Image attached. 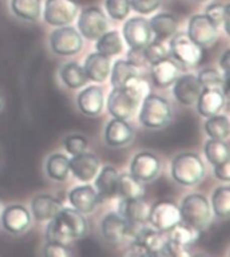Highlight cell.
<instances>
[{
  "label": "cell",
  "instance_id": "6da1fadb",
  "mask_svg": "<svg viewBox=\"0 0 230 257\" xmlns=\"http://www.w3.org/2000/svg\"><path fill=\"white\" fill-rule=\"evenodd\" d=\"M88 230V222L82 213L75 209H65L59 211L47 225L46 240L53 242L67 244L84 236Z\"/></svg>",
  "mask_w": 230,
  "mask_h": 257
},
{
  "label": "cell",
  "instance_id": "7a4b0ae2",
  "mask_svg": "<svg viewBox=\"0 0 230 257\" xmlns=\"http://www.w3.org/2000/svg\"><path fill=\"white\" fill-rule=\"evenodd\" d=\"M205 165L197 154L184 152L174 158L171 175L176 183L182 186H195L205 177Z\"/></svg>",
  "mask_w": 230,
  "mask_h": 257
},
{
  "label": "cell",
  "instance_id": "3957f363",
  "mask_svg": "<svg viewBox=\"0 0 230 257\" xmlns=\"http://www.w3.org/2000/svg\"><path fill=\"white\" fill-rule=\"evenodd\" d=\"M139 120L143 125L151 130H159L167 126L172 120L170 102L158 94H147L143 101Z\"/></svg>",
  "mask_w": 230,
  "mask_h": 257
},
{
  "label": "cell",
  "instance_id": "277c9868",
  "mask_svg": "<svg viewBox=\"0 0 230 257\" xmlns=\"http://www.w3.org/2000/svg\"><path fill=\"white\" fill-rule=\"evenodd\" d=\"M182 221L194 228L203 230L211 221V207L202 194H188L179 207Z\"/></svg>",
  "mask_w": 230,
  "mask_h": 257
},
{
  "label": "cell",
  "instance_id": "5b68a950",
  "mask_svg": "<svg viewBox=\"0 0 230 257\" xmlns=\"http://www.w3.org/2000/svg\"><path fill=\"white\" fill-rule=\"evenodd\" d=\"M170 41V55L179 68L193 69L203 59V47L198 46L186 34L172 35Z\"/></svg>",
  "mask_w": 230,
  "mask_h": 257
},
{
  "label": "cell",
  "instance_id": "8992f818",
  "mask_svg": "<svg viewBox=\"0 0 230 257\" xmlns=\"http://www.w3.org/2000/svg\"><path fill=\"white\" fill-rule=\"evenodd\" d=\"M80 11L75 0H46L43 9V18L47 25L62 27L70 25Z\"/></svg>",
  "mask_w": 230,
  "mask_h": 257
},
{
  "label": "cell",
  "instance_id": "52a82bcc",
  "mask_svg": "<svg viewBox=\"0 0 230 257\" xmlns=\"http://www.w3.org/2000/svg\"><path fill=\"white\" fill-rule=\"evenodd\" d=\"M50 46L51 50L57 55L70 57L80 53L84 46L82 35L71 26H62L53 31L50 37Z\"/></svg>",
  "mask_w": 230,
  "mask_h": 257
},
{
  "label": "cell",
  "instance_id": "ba28073f",
  "mask_svg": "<svg viewBox=\"0 0 230 257\" xmlns=\"http://www.w3.org/2000/svg\"><path fill=\"white\" fill-rule=\"evenodd\" d=\"M139 104L140 100L135 97L126 88H113L112 92L109 93L106 106L109 114L113 116V118L128 120L135 116Z\"/></svg>",
  "mask_w": 230,
  "mask_h": 257
},
{
  "label": "cell",
  "instance_id": "9c48e42d",
  "mask_svg": "<svg viewBox=\"0 0 230 257\" xmlns=\"http://www.w3.org/2000/svg\"><path fill=\"white\" fill-rule=\"evenodd\" d=\"M108 26V18L98 7H88L81 11L78 18V30L84 38L97 41L101 35L106 33Z\"/></svg>",
  "mask_w": 230,
  "mask_h": 257
},
{
  "label": "cell",
  "instance_id": "30bf717a",
  "mask_svg": "<svg viewBox=\"0 0 230 257\" xmlns=\"http://www.w3.org/2000/svg\"><path fill=\"white\" fill-rule=\"evenodd\" d=\"M148 221L155 229L167 233L182 221L179 207L171 201H159L150 209Z\"/></svg>",
  "mask_w": 230,
  "mask_h": 257
},
{
  "label": "cell",
  "instance_id": "8fae6325",
  "mask_svg": "<svg viewBox=\"0 0 230 257\" xmlns=\"http://www.w3.org/2000/svg\"><path fill=\"white\" fill-rule=\"evenodd\" d=\"M187 37L201 47L213 46L218 38V27L206 15H194L188 22Z\"/></svg>",
  "mask_w": 230,
  "mask_h": 257
},
{
  "label": "cell",
  "instance_id": "7c38bea8",
  "mask_svg": "<svg viewBox=\"0 0 230 257\" xmlns=\"http://www.w3.org/2000/svg\"><path fill=\"white\" fill-rule=\"evenodd\" d=\"M134 225L128 222L119 213H109L105 215L101 223L102 236L112 244H122L134 236Z\"/></svg>",
  "mask_w": 230,
  "mask_h": 257
},
{
  "label": "cell",
  "instance_id": "4fadbf2b",
  "mask_svg": "<svg viewBox=\"0 0 230 257\" xmlns=\"http://www.w3.org/2000/svg\"><path fill=\"white\" fill-rule=\"evenodd\" d=\"M123 37L131 49H143L152 39L150 23L142 17L131 18L130 21H127L126 25H124Z\"/></svg>",
  "mask_w": 230,
  "mask_h": 257
},
{
  "label": "cell",
  "instance_id": "5bb4252c",
  "mask_svg": "<svg viewBox=\"0 0 230 257\" xmlns=\"http://www.w3.org/2000/svg\"><path fill=\"white\" fill-rule=\"evenodd\" d=\"M162 165L159 158L152 152H139L131 162V175L140 182L154 181L160 173Z\"/></svg>",
  "mask_w": 230,
  "mask_h": 257
},
{
  "label": "cell",
  "instance_id": "9a60e30c",
  "mask_svg": "<svg viewBox=\"0 0 230 257\" xmlns=\"http://www.w3.org/2000/svg\"><path fill=\"white\" fill-rule=\"evenodd\" d=\"M31 223L30 211L22 205H10L2 211V225L11 234H21Z\"/></svg>",
  "mask_w": 230,
  "mask_h": 257
},
{
  "label": "cell",
  "instance_id": "2e32d148",
  "mask_svg": "<svg viewBox=\"0 0 230 257\" xmlns=\"http://www.w3.org/2000/svg\"><path fill=\"white\" fill-rule=\"evenodd\" d=\"M69 167H70V173L78 181L90 182L98 174L100 160L90 152L84 151L77 155H73V158L69 160Z\"/></svg>",
  "mask_w": 230,
  "mask_h": 257
},
{
  "label": "cell",
  "instance_id": "e0dca14e",
  "mask_svg": "<svg viewBox=\"0 0 230 257\" xmlns=\"http://www.w3.org/2000/svg\"><path fill=\"white\" fill-rule=\"evenodd\" d=\"M202 86L198 81L197 76L194 74H184L182 77H178L174 82V89L172 93L180 102L182 105L190 106L197 102L199 94H201Z\"/></svg>",
  "mask_w": 230,
  "mask_h": 257
},
{
  "label": "cell",
  "instance_id": "ac0fdd59",
  "mask_svg": "<svg viewBox=\"0 0 230 257\" xmlns=\"http://www.w3.org/2000/svg\"><path fill=\"white\" fill-rule=\"evenodd\" d=\"M226 93L219 88H202L197 100L198 113L203 117L218 114L225 106Z\"/></svg>",
  "mask_w": 230,
  "mask_h": 257
},
{
  "label": "cell",
  "instance_id": "d6986e66",
  "mask_svg": "<svg viewBox=\"0 0 230 257\" xmlns=\"http://www.w3.org/2000/svg\"><path fill=\"white\" fill-rule=\"evenodd\" d=\"M69 202L77 211L82 214L92 213L100 202V195L94 187L89 185L75 187L69 193Z\"/></svg>",
  "mask_w": 230,
  "mask_h": 257
},
{
  "label": "cell",
  "instance_id": "ffe728a7",
  "mask_svg": "<svg viewBox=\"0 0 230 257\" xmlns=\"http://www.w3.org/2000/svg\"><path fill=\"white\" fill-rule=\"evenodd\" d=\"M151 77H152V82L155 84V86L168 88L179 77V65L170 57L162 59L159 62L152 63Z\"/></svg>",
  "mask_w": 230,
  "mask_h": 257
},
{
  "label": "cell",
  "instance_id": "44dd1931",
  "mask_svg": "<svg viewBox=\"0 0 230 257\" xmlns=\"http://www.w3.org/2000/svg\"><path fill=\"white\" fill-rule=\"evenodd\" d=\"M134 136V130L122 118H113L105 128V142L110 147H124L132 142Z\"/></svg>",
  "mask_w": 230,
  "mask_h": 257
},
{
  "label": "cell",
  "instance_id": "7402d4cb",
  "mask_svg": "<svg viewBox=\"0 0 230 257\" xmlns=\"http://www.w3.org/2000/svg\"><path fill=\"white\" fill-rule=\"evenodd\" d=\"M63 206L59 199H57L53 195L41 194L34 197L31 201V213L33 217L39 222L50 221L62 210Z\"/></svg>",
  "mask_w": 230,
  "mask_h": 257
},
{
  "label": "cell",
  "instance_id": "603a6c76",
  "mask_svg": "<svg viewBox=\"0 0 230 257\" xmlns=\"http://www.w3.org/2000/svg\"><path fill=\"white\" fill-rule=\"evenodd\" d=\"M77 105L86 116L94 117L102 112L104 108V93L98 86H89L84 89L77 97Z\"/></svg>",
  "mask_w": 230,
  "mask_h": 257
},
{
  "label": "cell",
  "instance_id": "cb8c5ba5",
  "mask_svg": "<svg viewBox=\"0 0 230 257\" xmlns=\"http://www.w3.org/2000/svg\"><path fill=\"white\" fill-rule=\"evenodd\" d=\"M135 240L139 241L147 249L150 256H164L166 254L168 238L166 237L164 232H160L158 229L143 228L136 234Z\"/></svg>",
  "mask_w": 230,
  "mask_h": 257
},
{
  "label": "cell",
  "instance_id": "d4e9b609",
  "mask_svg": "<svg viewBox=\"0 0 230 257\" xmlns=\"http://www.w3.org/2000/svg\"><path fill=\"white\" fill-rule=\"evenodd\" d=\"M82 68L88 80L93 82H104L110 73V59L98 51L92 53L86 57Z\"/></svg>",
  "mask_w": 230,
  "mask_h": 257
},
{
  "label": "cell",
  "instance_id": "484cf974",
  "mask_svg": "<svg viewBox=\"0 0 230 257\" xmlns=\"http://www.w3.org/2000/svg\"><path fill=\"white\" fill-rule=\"evenodd\" d=\"M119 214L131 222L144 223L148 221V214H150V207L143 201V198H123L120 205H119Z\"/></svg>",
  "mask_w": 230,
  "mask_h": 257
},
{
  "label": "cell",
  "instance_id": "4316f807",
  "mask_svg": "<svg viewBox=\"0 0 230 257\" xmlns=\"http://www.w3.org/2000/svg\"><path fill=\"white\" fill-rule=\"evenodd\" d=\"M152 34L159 41H167L178 31V19L172 14H158L148 21Z\"/></svg>",
  "mask_w": 230,
  "mask_h": 257
},
{
  "label": "cell",
  "instance_id": "83f0119b",
  "mask_svg": "<svg viewBox=\"0 0 230 257\" xmlns=\"http://www.w3.org/2000/svg\"><path fill=\"white\" fill-rule=\"evenodd\" d=\"M119 173L112 166H105L96 179V190L101 198H114L118 197Z\"/></svg>",
  "mask_w": 230,
  "mask_h": 257
},
{
  "label": "cell",
  "instance_id": "f1b7e54d",
  "mask_svg": "<svg viewBox=\"0 0 230 257\" xmlns=\"http://www.w3.org/2000/svg\"><path fill=\"white\" fill-rule=\"evenodd\" d=\"M168 240L178 242L184 246H190V245L195 244L199 240L201 236V230L197 228H194L191 225L180 221L174 226L172 229L168 230Z\"/></svg>",
  "mask_w": 230,
  "mask_h": 257
},
{
  "label": "cell",
  "instance_id": "f546056e",
  "mask_svg": "<svg viewBox=\"0 0 230 257\" xmlns=\"http://www.w3.org/2000/svg\"><path fill=\"white\" fill-rule=\"evenodd\" d=\"M59 76H61L63 84L70 89L82 88L89 81L86 74H85L84 68L75 62L65 63L61 69V72H59Z\"/></svg>",
  "mask_w": 230,
  "mask_h": 257
},
{
  "label": "cell",
  "instance_id": "4dcf8cb0",
  "mask_svg": "<svg viewBox=\"0 0 230 257\" xmlns=\"http://www.w3.org/2000/svg\"><path fill=\"white\" fill-rule=\"evenodd\" d=\"M11 10L15 17L23 21L35 22L41 17L42 3L41 0H11Z\"/></svg>",
  "mask_w": 230,
  "mask_h": 257
},
{
  "label": "cell",
  "instance_id": "1f68e13d",
  "mask_svg": "<svg viewBox=\"0 0 230 257\" xmlns=\"http://www.w3.org/2000/svg\"><path fill=\"white\" fill-rule=\"evenodd\" d=\"M146 194V187L143 182L132 177L131 174H122L119 175L118 195L122 198H143Z\"/></svg>",
  "mask_w": 230,
  "mask_h": 257
},
{
  "label": "cell",
  "instance_id": "d6a6232c",
  "mask_svg": "<svg viewBox=\"0 0 230 257\" xmlns=\"http://www.w3.org/2000/svg\"><path fill=\"white\" fill-rule=\"evenodd\" d=\"M46 173L47 177L54 181H66L70 174L69 158L63 154H53L51 156H49L46 162Z\"/></svg>",
  "mask_w": 230,
  "mask_h": 257
},
{
  "label": "cell",
  "instance_id": "836d02e7",
  "mask_svg": "<svg viewBox=\"0 0 230 257\" xmlns=\"http://www.w3.org/2000/svg\"><path fill=\"white\" fill-rule=\"evenodd\" d=\"M205 131L210 139L227 140L230 135V122L229 118L222 114H214L207 117L205 122Z\"/></svg>",
  "mask_w": 230,
  "mask_h": 257
},
{
  "label": "cell",
  "instance_id": "e575fe53",
  "mask_svg": "<svg viewBox=\"0 0 230 257\" xmlns=\"http://www.w3.org/2000/svg\"><path fill=\"white\" fill-rule=\"evenodd\" d=\"M96 49L98 53L106 57H114L122 54L123 39L118 31H106L97 39Z\"/></svg>",
  "mask_w": 230,
  "mask_h": 257
},
{
  "label": "cell",
  "instance_id": "d590c367",
  "mask_svg": "<svg viewBox=\"0 0 230 257\" xmlns=\"http://www.w3.org/2000/svg\"><path fill=\"white\" fill-rule=\"evenodd\" d=\"M205 155L213 166L221 165L226 160H230L229 146L225 140L209 139L205 144Z\"/></svg>",
  "mask_w": 230,
  "mask_h": 257
},
{
  "label": "cell",
  "instance_id": "8d00e7d4",
  "mask_svg": "<svg viewBox=\"0 0 230 257\" xmlns=\"http://www.w3.org/2000/svg\"><path fill=\"white\" fill-rule=\"evenodd\" d=\"M134 76H138V68L134 63H131L130 61H124V59H118L112 68L110 84L113 88H123L126 81Z\"/></svg>",
  "mask_w": 230,
  "mask_h": 257
},
{
  "label": "cell",
  "instance_id": "74e56055",
  "mask_svg": "<svg viewBox=\"0 0 230 257\" xmlns=\"http://www.w3.org/2000/svg\"><path fill=\"white\" fill-rule=\"evenodd\" d=\"M211 209L218 218H227L230 215V187L222 186L214 191Z\"/></svg>",
  "mask_w": 230,
  "mask_h": 257
},
{
  "label": "cell",
  "instance_id": "f35d334b",
  "mask_svg": "<svg viewBox=\"0 0 230 257\" xmlns=\"http://www.w3.org/2000/svg\"><path fill=\"white\" fill-rule=\"evenodd\" d=\"M205 15L218 29L223 27L226 34H229V6L222 3H211L206 7Z\"/></svg>",
  "mask_w": 230,
  "mask_h": 257
},
{
  "label": "cell",
  "instance_id": "ab89813d",
  "mask_svg": "<svg viewBox=\"0 0 230 257\" xmlns=\"http://www.w3.org/2000/svg\"><path fill=\"white\" fill-rule=\"evenodd\" d=\"M198 81L202 88H219L227 94V81L215 69H205L198 74Z\"/></svg>",
  "mask_w": 230,
  "mask_h": 257
},
{
  "label": "cell",
  "instance_id": "60d3db41",
  "mask_svg": "<svg viewBox=\"0 0 230 257\" xmlns=\"http://www.w3.org/2000/svg\"><path fill=\"white\" fill-rule=\"evenodd\" d=\"M144 55H146L147 62H150L152 65V63L159 62L162 59L168 58L170 51L163 43V41H159V39L152 41L151 39V42L144 47Z\"/></svg>",
  "mask_w": 230,
  "mask_h": 257
},
{
  "label": "cell",
  "instance_id": "b9f144b4",
  "mask_svg": "<svg viewBox=\"0 0 230 257\" xmlns=\"http://www.w3.org/2000/svg\"><path fill=\"white\" fill-rule=\"evenodd\" d=\"M105 10L114 21H123L131 11L130 0H105Z\"/></svg>",
  "mask_w": 230,
  "mask_h": 257
},
{
  "label": "cell",
  "instance_id": "7bdbcfd3",
  "mask_svg": "<svg viewBox=\"0 0 230 257\" xmlns=\"http://www.w3.org/2000/svg\"><path fill=\"white\" fill-rule=\"evenodd\" d=\"M123 88H126L128 92H131L134 94L135 97L139 98L140 101H142L143 98L146 97L147 94H148V90H150V86L147 84L146 80H143L138 76H134L128 78L126 81V84L123 85Z\"/></svg>",
  "mask_w": 230,
  "mask_h": 257
},
{
  "label": "cell",
  "instance_id": "ee69618b",
  "mask_svg": "<svg viewBox=\"0 0 230 257\" xmlns=\"http://www.w3.org/2000/svg\"><path fill=\"white\" fill-rule=\"evenodd\" d=\"M63 146H65V150L69 154L77 155V154H81V152H84L86 150V147H88V140L81 135H71L67 136L66 139H65Z\"/></svg>",
  "mask_w": 230,
  "mask_h": 257
},
{
  "label": "cell",
  "instance_id": "f6af8a7d",
  "mask_svg": "<svg viewBox=\"0 0 230 257\" xmlns=\"http://www.w3.org/2000/svg\"><path fill=\"white\" fill-rule=\"evenodd\" d=\"M131 9L139 14H152L159 9L162 0H130Z\"/></svg>",
  "mask_w": 230,
  "mask_h": 257
},
{
  "label": "cell",
  "instance_id": "bcb514c9",
  "mask_svg": "<svg viewBox=\"0 0 230 257\" xmlns=\"http://www.w3.org/2000/svg\"><path fill=\"white\" fill-rule=\"evenodd\" d=\"M45 252L43 254L49 257H67L70 256V250L65 246V244L61 242H53V241H47L46 246L43 249Z\"/></svg>",
  "mask_w": 230,
  "mask_h": 257
},
{
  "label": "cell",
  "instance_id": "7dc6e473",
  "mask_svg": "<svg viewBox=\"0 0 230 257\" xmlns=\"http://www.w3.org/2000/svg\"><path fill=\"white\" fill-rule=\"evenodd\" d=\"M166 254L172 257H188L190 252L187 250V246L180 245L178 242L168 240L167 241V248H166Z\"/></svg>",
  "mask_w": 230,
  "mask_h": 257
},
{
  "label": "cell",
  "instance_id": "c3c4849f",
  "mask_svg": "<svg viewBox=\"0 0 230 257\" xmlns=\"http://www.w3.org/2000/svg\"><path fill=\"white\" fill-rule=\"evenodd\" d=\"M128 61L134 63L136 68L147 65L146 55H144V47L143 49H131L128 51Z\"/></svg>",
  "mask_w": 230,
  "mask_h": 257
},
{
  "label": "cell",
  "instance_id": "681fc988",
  "mask_svg": "<svg viewBox=\"0 0 230 257\" xmlns=\"http://www.w3.org/2000/svg\"><path fill=\"white\" fill-rule=\"evenodd\" d=\"M214 174L215 177L222 182L230 181V160H226L221 165L214 166Z\"/></svg>",
  "mask_w": 230,
  "mask_h": 257
},
{
  "label": "cell",
  "instance_id": "f907efd6",
  "mask_svg": "<svg viewBox=\"0 0 230 257\" xmlns=\"http://www.w3.org/2000/svg\"><path fill=\"white\" fill-rule=\"evenodd\" d=\"M127 256H140V257L146 256V257H148L150 254H148L147 249L144 248V246H143V245L140 244L139 241L134 240V242H132L130 246V252L127 253Z\"/></svg>",
  "mask_w": 230,
  "mask_h": 257
},
{
  "label": "cell",
  "instance_id": "816d5d0a",
  "mask_svg": "<svg viewBox=\"0 0 230 257\" xmlns=\"http://www.w3.org/2000/svg\"><path fill=\"white\" fill-rule=\"evenodd\" d=\"M219 66L223 72V78L226 81L229 80V68H230V51H225V54L222 55L219 59Z\"/></svg>",
  "mask_w": 230,
  "mask_h": 257
},
{
  "label": "cell",
  "instance_id": "f5cc1de1",
  "mask_svg": "<svg viewBox=\"0 0 230 257\" xmlns=\"http://www.w3.org/2000/svg\"><path fill=\"white\" fill-rule=\"evenodd\" d=\"M3 105H5V98H3V96H2V93H0V109L3 108Z\"/></svg>",
  "mask_w": 230,
  "mask_h": 257
},
{
  "label": "cell",
  "instance_id": "db71d44e",
  "mask_svg": "<svg viewBox=\"0 0 230 257\" xmlns=\"http://www.w3.org/2000/svg\"><path fill=\"white\" fill-rule=\"evenodd\" d=\"M197 2H209V0H197Z\"/></svg>",
  "mask_w": 230,
  "mask_h": 257
}]
</instances>
